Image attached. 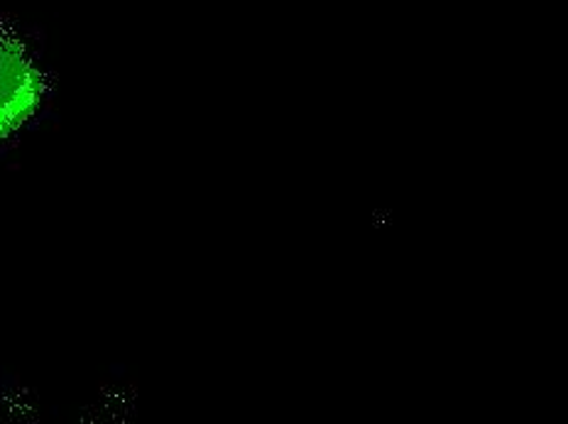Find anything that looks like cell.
I'll use <instances>...</instances> for the list:
<instances>
[{
    "instance_id": "cell-1",
    "label": "cell",
    "mask_w": 568,
    "mask_h": 424,
    "mask_svg": "<svg viewBox=\"0 0 568 424\" xmlns=\"http://www.w3.org/2000/svg\"><path fill=\"white\" fill-rule=\"evenodd\" d=\"M34 103V84L30 67L0 44V135L13 131Z\"/></svg>"
}]
</instances>
